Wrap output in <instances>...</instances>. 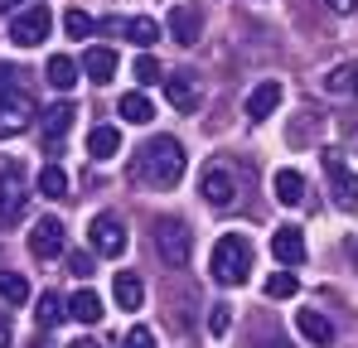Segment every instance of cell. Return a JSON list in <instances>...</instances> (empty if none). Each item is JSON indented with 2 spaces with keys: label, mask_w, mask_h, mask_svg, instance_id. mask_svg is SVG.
I'll return each mask as SVG.
<instances>
[{
  "label": "cell",
  "mask_w": 358,
  "mask_h": 348,
  "mask_svg": "<svg viewBox=\"0 0 358 348\" xmlns=\"http://www.w3.org/2000/svg\"><path fill=\"white\" fill-rule=\"evenodd\" d=\"M68 271H73V276H87V271H92V256H87V252H73V256H68Z\"/></svg>",
  "instance_id": "cell-34"
},
{
  "label": "cell",
  "mask_w": 358,
  "mask_h": 348,
  "mask_svg": "<svg viewBox=\"0 0 358 348\" xmlns=\"http://www.w3.org/2000/svg\"><path fill=\"white\" fill-rule=\"evenodd\" d=\"M112 295H117L121 310H141V300H145V286H141V276H136V271H117V281H112Z\"/></svg>",
  "instance_id": "cell-22"
},
{
  "label": "cell",
  "mask_w": 358,
  "mask_h": 348,
  "mask_svg": "<svg viewBox=\"0 0 358 348\" xmlns=\"http://www.w3.org/2000/svg\"><path fill=\"white\" fill-rule=\"evenodd\" d=\"M117 116H121V121H131V126H145V121L155 116V107H150L145 92H126V97L117 102Z\"/></svg>",
  "instance_id": "cell-24"
},
{
  "label": "cell",
  "mask_w": 358,
  "mask_h": 348,
  "mask_svg": "<svg viewBox=\"0 0 358 348\" xmlns=\"http://www.w3.org/2000/svg\"><path fill=\"white\" fill-rule=\"evenodd\" d=\"M29 252H34L39 261L63 256V223L59 218H39V223H34V232H29Z\"/></svg>",
  "instance_id": "cell-10"
},
{
  "label": "cell",
  "mask_w": 358,
  "mask_h": 348,
  "mask_svg": "<svg viewBox=\"0 0 358 348\" xmlns=\"http://www.w3.org/2000/svg\"><path fill=\"white\" fill-rule=\"evenodd\" d=\"M73 116H78V112H73V102H54L49 112H39V126H44V140H49V145H54L59 136H68Z\"/></svg>",
  "instance_id": "cell-19"
},
{
  "label": "cell",
  "mask_w": 358,
  "mask_h": 348,
  "mask_svg": "<svg viewBox=\"0 0 358 348\" xmlns=\"http://www.w3.org/2000/svg\"><path fill=\"white\" fill-rule=\"evenodd\" d=\"M63 29H68V39H87V34H92V20H87L83 10H68V15H63Z\"/></svg>",
  "instance_id": "cell-31"
},
{
  "label": "cell",
  "mask_w": 358,
  "mask_h": 348,
  "mask_svg": "<svg viewBox=\"0 0 358 348\" xmlns=\"http://www.w3.org/2000/svg\"><path fill=\"white\" fill-rule=\"evenodd\" d=\"M10 39H15L20 49H39V44L49 39V10H44V5L15 10V20H10Z\"/></svg>",
  "instance_id": "cell-5"
},
{
  "label": "cell",
  "mask_w": 358,
  "mask_h": 348,
  "mask_svg": "<svg viewBox=\"0 0 358 348\" xmlns=\"http://www.w3.org/2000/svg\"><path fill=\"white\" fill-rule=\"evenodd\" d=\"M271 256H276L281 266H300V261H305V232L291 228V223L276 228L271 232Z\"/></svg>",
  "instance_id": "cell-12"
},
{
  "label": "cell",
  "mask_w": 358,
  "mask_h": 348,
  "mask_svg": "<svg viewBox=\"0 0 358 348\" xmlns=\"http://www.w3.org/2000/svg\"><path fill=\"white\" fill-rule=\"evenodd\" d=\"M199 34H203V15H199V5H175L170 10V39L175 44H199Z\"/></svg>",
  "instance_id": "cell-11"
},
{
  "label": "cell",
  "mask_w": 358,
  "mask_h": 348,
  "mask_svg": "<svg viewBox=\"0 0 358 348\" xmlns=\"http://www.w3.org/2000/svg\"><path fill=\"white\" fill-rule=\"evenodd\" d=\"M281 97H286V92H281V82H276V78L257 82V87L247 92V116H252V121H266V116L281 107Z\"/></svg>",
  "instance_id": "cell-13"
},
{
  "label": "cell",
  "mask_w": 358,
  "mask_h": 348,
  "mask_svg": "<svg viewBox=\"0 0 358 348\" xmlns=\"http://www.w3.org/2000/svg\"><path fill=\"white\" fill-rule=\"evenodd\" d=\"M83 73H87L92 82H112V78H117V54L102 49V44L87 49V54H83Z\"/></svg>",
  "instance_id": "cell-18"
},
{
  "label": "cell",
  "mask_w": 358,
  "mask_h": 348,
  "mask_svg": "<svg viewBox=\"0 0 358 348\" xmlns=\"http://www.w3.org/2000/svg\"><path fill=\"white\" fill-rule=\"evenodd\" d=\"M63 314H68V300H59L54 290H44L39 295V324H59Z\"/></svg>",
  "instance_id": "cell-29"
},
{
  "label": "cell",
  "mask_w": 358,
  "mask_h": 348,
  "mask_svg": "<svg viewBox=\"0 0 358 348\" xmlns=\"http://www.w3.org/2000/svg\"><path fill=\"white\" fill-rule=\"evenodd\" d=\"M324 92L329 97H358V68L354 63H334L324 73Z\"/></svg>",
  "instance_id": "cell-17"
},
{
  "label": "cell",
  "mask_w": 358,
  "mask_h": 348,
  "mask_svg": "<svg viewBox=\"0 0 358 348\" xmlns=\"http://www.w3.org/2000/svg\"><path fill=\"white\" fill-rule=\"evenodd\" d=\"M329 10H339V15H349V10H354V0H329Z\"/></svg>",
  "instance_id": "cell-36"
},
{
  "label": "cell",
  "mask_w": 358,
  "mask_h": 348,
  "mask_svg": "<svg viewBox=\"0 0 358 348\" xmlns=\"http://www.w3.org/2000/svg\"><path fill=\"white\" fill-rule=\"evenodd\" d=\"M271 348H286V344H271Z\"/></svg>",
  "instance_id": "cell-39"
},
{
  "label": "cell",
  "mask_w": 358,
  "mask_h": 348,
  "mask_svg": "<svg viewBox=\"0 0 358 348\" xmlns=\"http://www.w3.org/2000/svg\"><path fill=\"white\" fill-rule=\"evenodd\" d=\"M44 82L59 87V92H73V82H78V63H73L68 54H54L49 63H44Z\"/></svg>",
  "instance_id": "cell-20"
},
{
  "label": "cell",
  "mask_w": 358,
  "mask_h": 348,
  "mask_svg": "<svg viewBox=\"0 0 358 348\" xmlns=\"http://www.w3.org/2000/svg\"><path fill=\"white\" fill-rule=\"evenodd\" d=\"M15 339V324H10V310H0V348H10Z\"/></svg>",
  "instance_id": "cell-35"
},
{
  "label": "cell",
  "mask_w": 358,
  "mask_h": 348,
  "mask_svg": "<svg viewBox=\"0 0 358 348\" xmlns=\"http://www.w3.org/2000/svg\"><path fill=\"white\" fill-rule=\"evenodd\" d=\"M296 290H300L296 271H271V276H266V295H271V300H291Z\"/></svg>",
  "instance_id": "cell-28"
},
{
  "label": "cell",
  "mask_w": 358,
  "mask_h": 348,
  "mask_svg": "<svg viewBox=\"0 0 358 348\" xmlns=\"http://www.w3.org/2000/svg\"><path fill=\"white\" fill-rule=\"evenodd\" d=\"M34 116H39V112H34V97L24 92L20 73L0 63V136H15V131H24Z\"/></svg>",
  "instance_id": "cell-3"
},
{
  "label": "cell",
  "mask_w": 358,
  "mask_h": 348,
  "mask_svg": "<svg viewBox=\"0 0 358 348\" xmlns=\"http://www.w3.org/2000/svg\"><path fill=\"white\" fill-rule=\"evenodd\" d=\"M155 252H160L170 266H189L194 237H189V228H184L179 218H165V223H155Z\"/></svg>",
  "instance_id": "cell-4"
},
{
  "label": "cell",
  "mask_w": 358,
  "mask_h": 348,
  "mask_svg": "<svg viewBox=\"0 0 358 348\" xmlns=\"http://www.w3.org/2000/svg\"><path fill=\"white\" fill-rule=\"evenodd\" d=\"M87 232H92V252H102V256H121L126 252V228H121L117 213H97Z\"/></svg>",
  "instance_id": "cell-9"
},
{
  "label": "cell",
  "mask_w": 358,
  "mask_h": 348,
  "mask_svg": "<svg viewBox=\"0 0 358 348\" xmlns=\"http://www.w3.org/2000/svg\"><path fill=\"white\" fill-rule=\"evenodd\" d=\"M0 300L5 305H24L29 300V281L20 271H0Z\"/></svg>",
  "instance_id": "cell-25"
},
{
  "label": "cell",
  "mask_w": 358,
  "mask_h": 348,
  "mask_svg": "<svg viewBox=\"0 0 358 348\" xmlns=\"http://www.w3.org/2000/svg\"><path fill=\"white\" fill-rule=\"evenodd\" d=\"M39 194H44V198H68V174H63L59 165H44V170H39Z\"/></svg>",
  "instance_id": "cell-27"
},
{
  "label": "cell",
  "mask_w": 358,
  "mask_h": 348,
  "mask_svg": "<svg viewBox=\"0 0 358 348\" xmlns=\"http://www.w3.org/2000/svg\"><path fill=\"white\" fill-rule=\"evenodd\" d=\"M271 189H276V198H281L286 208H296L300 198H305V174H300V170H276Z\"/></svg>",
  "instance_id": "cell-23"
},
{
  "label": "cell",
  "mask_w": 358,
  "mask_h": 348,
  "mask_svg": "<svg viewBox=\"0 0 358 348\" xmlns=\"http://www.w3.org/2000/svg\"><path fill=\"white\" fill-rule=\"evenodd\" d=\"M160 82H165V97H170V107H175V112H194V107H199V87H194V78H189V73H170V78H160Z\"/></svg>",
  "instance_id": "cell-14"
},
{
  "label": "cell",
  "mask_w": 358,
  "mask_h": 348,
  "mask_svg": "<svg viewBox=\"0 0 358 348\" xmlns=\"http://www.w3.org/2000/svg\"><path fill=\"white\" fill-rule=\"evenodd\" d=\"M199 194H203V203H213V208H233V203H238V174L228 170V165H208L203 179H199Z\"/></svg>",
  "instance_id": "cell-6"
},
{
  "label": "cell",
  "mask_w": 358,
  "mask_h": 348,
  "mask_svg": "<svg viewBox=\"0 0 358 348\" xmlns=\"http://www.w3.org/2000/svg\"><path fill=\"white\" fill-rule=\"evenodd\" d=\"M24 203H29L24 174H20V165H5V170H0V228H10V223L24 213Z\"/></svg>",
  "instance_id": "cell-7"
},
{
  "label": "cell",
  "mask_w": 358,
  "mask_h": 348,
  "mask_svg": "<svg viewBox=\"0 0 358 348\" xmlns=\"http://www.w3.org/2000/svg\"><path fill=\"white\" fill-rule=\"evenodd\" d=\"M131 78H136L141 87H150V82H160V63H155L150 54H141V58H136V68H131Z\"/></svg>",
  "instance_id": "cell-30"
},
{
  "label": "cell",
  "mask_w": 358,
  "mask_h": 348,
  "mask_svg": "<svg viewBox=\"0 0 358 348\" xmlns=\"http://www.w3.org/2000/svg\"><path fill=\"white\" fill-rule=\"evenodd\" d=\"M296 329H300V334H305L315 348H329V344H334V324H329L320 310H300V314H296Z\"/></svg>",
  "instance_id": "cell-15"
},
{
  "label": "cell",
  "mask_w": 358,
  "mask_h": 348,
  "mask_svg": "<svg viewBox=\"0 0 358 348\" xmlns=\"http://www.w3.org/2000/svg\"><path fill=\"white\" fill-rule=\"evenodd\" d=\"M68 348H97V344H68Z\"/></svg>",
  "instance_id": "cell-38"
},
{
  "label": "cell",
  "mask_w": 358,
  "mask_h": 348,
  "mask_svg": "<svg viewBox=\"0 0 358 348\" xmlns=\"http://www.w3.org/2000/svg\"><path fill=\"white\" fill-rule=\"evenodd\" d=\"M126 34H131V44H141V49H150V44L160 39V24H155L150 15H136V20H126Z\"/></svg>",
  "instance_id": "cell-26"
},
{
  "label": "cell",
  "mask_w": 358,
  "mask_h": 348,
  "mask_svg": "<svg viewBox=\"0 0 358 348\" xmlns=\"http://www.w3.org/2000/svg\"><path fill=\"white\" fill-rule=\"evenodd\" d=\"M228 324H233V310H228V305H213V314H208V329H213V334H228Z\"/></svg>",
  "instance_id": "cell-33"
},
{
  "label": "cell",
  "mask_w": 358,
  "mask_h": 348,
  "mask_svg": "<svg viewBox=\"0 0 358 348\" xmlns=\"http://www.w3.org/2000/svg\"><path fill=\"white\" fill-rule=\"evenodd\" d=\"M117 150H121L117 126H92V131H87V155H92V160H112Z\"/></svg>",
  "instance_id": "cell-21"
},
{
  "label": "cell",
  "mask_w": 358,
  "mask_h": 348,
  "mask_svg": "<svg viewBox=\"0 0 358 348\" xmlns=\"http://www.w3.org/2000/svg\"><path fill=\"white\" fill-rule=\"evenodd\" d=\"M10 10H15V0H0V15H10Z\"/></svg>",
  "instance_id": "cell-37"
},
{
  "label": "cell",
  "mask_w": 358,
  "mask_h": 348,
  "mask_svg": "<svg viewBox=\"0 0 358 348\" xmlns=\"http://www.w3.org/2000/svg\"><path fill=\"white\" fill-rule=\"evenodd\" d=\"M324 174H329V189H334V203L344 208V213H354L358 208V174L339 160V155H324Z\"/></svg>",
  "instance_id": "cell-8"
},
{
  "label": "cell",
  "mask_w": 358,
  "mask_h": 348,
  "mask_svg": "<svg viewBox=\"0 0 358 348\" xmlns=\"http://www.w3.org/2000/svg\"><path fill=\"white\" fill-rule=\"evenodd\" d=\"M136 174H141L145 184H155V189H175L179 179H184V145H179L175 136L145 140L141 155H136Z\"/></svg>",
  "instance_id": "cell-1"
},
{
  "label": "cell",
  "mask_w": 358,
  "mask_h": 348,
  "mask_svg": "<svg viewBox=\"0 0 358 348\" xmlns=\"http://www.w3.org/2000/svg\"><path fill=\"white\" fill-rule=\"evenodd\" d=\"M208 271L218 286H242L247 271H252V242L242 232H223L213 242V256H208Z\"/></svg>",
  "instance_id": "cell-2"
},
{
  "label": "cell",
  "mask_w": 358,
  "mask_h": 348,
  "mask_svg": "<svg viewBox=\"0 0 358 348\" xmlns=\"http://www.w3.org/2000/svg\"><path fill=\"white\" fill-rule=\"evenodd\" d=\"M121 348H155V334H150L145 324H136V329H126V339H121Z\"/></svg>",
  "instance_id": "cell-32"
},
{
  "label": "cell",
  "mask_w": 358,
  "mask_h": 348,
  "mask_svg": "<svg viewBox=\"0 0 358 348\" xmlns=\"http://www.w3.org/2000/svg\"><path fill=\"white\" fill-rule=\"evenodd\" d=\"M102 314H107V310H102V295H97V290L83 286L73 300H68V319H78V324H97Z\"/></svg>",
  "instance_id": "cell-16"
}]
</instances>
